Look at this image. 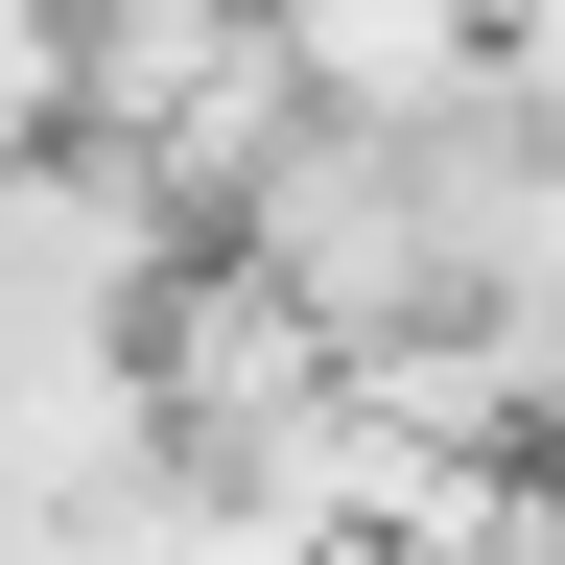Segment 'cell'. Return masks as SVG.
Returning a JSON list of instances; mask_svg holds the SVG:
<instances>
[{
    "label": "cell",
    "mask_w": 565,
    "mask_h": 565,
    "mask_svg": "<svg viewBox=\"0 0 565 565\" xmlns=\"http://www.w3.org/2000/svg\"><path fill=\"white\" fill-rule=\"evenodd\" d=\"M71 141H95V47H71L47 0H0V189H24V166H71Z\"/></svg>",
    "instance_id": "obj_3"
},
{
    "label": "cell",
    "mask_w": 565,
    "mask_h": 565,
    "mask_svg": "<svg viewBox=\"0 0 565 565\" xmlns=\"http://www.w3.org/2000/svg\"><path fill=\"white\" fill-rule=\"evenodd\" d=\"M494 47H519V24H448V0H307V24H282V71H307L330 141H448V118H494Z\"/></svg>",
    "instance_id": "obj_1"
},
{
    "label": "cell",
    "mask_w": 565,
    "mask_h": 565,
    "mask_svg": "<svg viewBox=\"0 0 565 565\" xmlns=\"http://www.w3.org/2000/svg\"><path fill=\"white\" fill-rule=\"evenodd\" d=\"M0 565H71V519H24V494H0Z\"/></svg>",
    "instance_id": "obj_4"
},
{
    "label": "cell",
    "mask_w": 565,
    "mask_h": 565,
    "mask_svg": "<svg viewBox=\"0 0 565 565\" xmlns=\"http://www.w3.org/2000/svg\"><path fill=\"white\" fill-rule=\"evenodd\" d=\"M71 565H330V542H282L259 494H212V471H141L118 519H71Z\"/></svg>",
    "instance_id": "obj_2"
}]
</instances>
